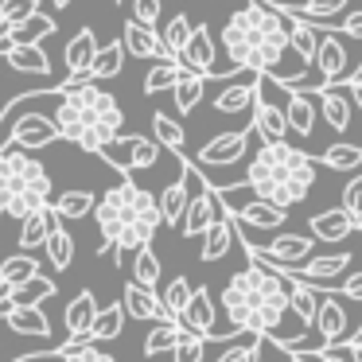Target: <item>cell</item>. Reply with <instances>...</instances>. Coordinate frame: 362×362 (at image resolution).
<instances>
[{
    "label": "cell",
    "instance_id": "obj_22",
    "mask_svg": "<svg viewBox=\"0 0 362 362\" xmlns=\"http://www.w3.org/2000/svg\"><path fill=\"white\" fill-rule=\"evenodd\" d=\"M55 226H59L55 206H40V211L24 214V218H20V250H28V253H32V250H43Z\"/></svg>",
    "mask_w": 362,
    "mask_h": 362
},
{
    "label": "cell",
    "instance_id": "obj_9",
    "mask_svg": "<svg viewBox=\"0 0 362 362\" xmlns=\"http://www.w3.org/2000/svg\"><path fill=\"white\" fill-rule=\"evenodd\" d=\"M175 63L187 66V71L206 74V78H230V74H238V71H230V66H218V51H214V40H211V28L206 24H199L195 32H191V40L183 43V51L175 55Z\"/></svg>",
    "mask_w": 362,
    "mask_h": 362
},
{
    "label": "cell",
    "instance_id": "obj_45",
    "mask_svg": "<svg viewBox=\"0 0 362 362\" xmlns=\"http://www.w3.org/2000/svg\"><path fill=\"white\" fill-rule=\"evenodd\" d=\"M206 343H211V339L195 335V331H180V339H175V346H172V362H203Z\"/></svg>",
    "mask_w": 362,
    "mask_h": 362
},
{
    "label": "cell",
    "instance_id": "obj_48",
    "mask_svg": "<svg viewBox=\"0 0 362 362\" xmlns=\"http://www.w3.org/2000/svg\"><path fill=\"white\" fill-rule=\"evenodd\" d=\"M55 351V362H117L113 354L98 351L94 343H82V346H71V351H63V346H51Z\"/></svg>",
    "mask_w": 362,
    "mask_h": 362
},
{
    "label": "cell",
    "instance_id": "obj_11",
    "mask_svg": "<svg viewBox=\"0 0 362 362\" xmlns=\"http://www.w3.org/2000/svg\"><path fill=\"white\" fill-rule=\"evenodd\" d=\"M315 66H320V74H323V86H335V82L351 78V55H346V47H343V40H339L335 28H320Z\"/></svg>",
    "mask_w": 362,
    "mask_h": 362
},
{
    "label": "cell",
    "instance_id": "obj_3",
    "mask_svg": "<svg viewBox=\"0 0 362 362\" xmlns=\"http://www.w3.org/2000/svg\"><path fill=\"white\" fill-rule=\"evenodd\" d=\"M59 136L71 144H78L82 152H102L105 144H113L125 129V110L121 102L102 90L98 82H78L66 78L59 86L55 110H51Z\"/></svg>",
    "mask_w": 362,
    "mask_h": 362
},
{
    "label": "cell",
    "instance_id": "obj_44",
    "mask_svg": "<svg viewBox=\"0 0 362 362\" xmlns=\"http://www.w3.org/2000/svg\"><path fill=\"white\" fill-rule=\"evenodd\" d=\"M191 292H195V288H191L187 276H172V281H168V288L160 292V300H164V308H168V315H172V320H180V312L187 308Z\"/></svg>",
    "mask_w": 362,
    "mask_h": 362
},
{
    "label": "cell",
    "instance_id": "obj_12",
    "mask_svg": "<svg viewBox=\"0 0 362 362\" xmlns=\"http://www.w3.org/2000/svg\"><path fill=\"white\" fill-rule=\"evenodd\" d=\"M315 335L320 343L312 351H323V346H339L346 335H351V312L331 296V288H323V300H320V312H315Z\"/></svg>",
    "mask_w": 362,
    "mask_h": 362
},
{
    "label": "cell",
    "instance_id": "obj_7",
    "mask_svg": "<svg viewBox=\"0 0 362 362\" xmlns=\"http://www.w3.org/2000/svg\"><path fill=\"white\" fill-rule=\"evenodd\" d=\"M98 156L105 160L110 168H117L121 175L136 172V168H152L160 160V141L156 136H125L121 133L113 144H105Z\"/></svg>",
    "mask_w": 362,
    "mask_h": 362
},
{
    "label": "cell",
    "instance_id": "obj_56",
    "mask_svg": "<svg viewBox=\"0 0 362 362\" xmlns=\"http://www.w3.org/2000/svg\"><path fill=\"white\" fill-rule=\"evenodd\" d=\"M315 354V362H351V354H339L335 346H323V351H308Z\"/></svg>",
    "mask_w": 362,
    "mask_h": 362
},
{
    "label": "cell",
    "instance_id": "obj_54",
    "mask_svg": "<svg viewBox=\"0 0 362 362\" xmlns=\"http://www.w3.org/2000/svg\"><path fill=\"white\" fill-rule=\"evenodd\" d=\"M12 304H16V284H8V281H0V320L12 312Z\"/></svg>",
    "mask_w": 362,
    "mask_h": 362
},
{
    "label": "cell",
    "instance_id": "obj_18",
    "mask_svg": "<svg viewBox=\"0 0 362 362\" xmlns=\"http://www.w3.org/2000/svg\"><path fill=\"white\" fill-rule=\"evenodd\" d=\"M180 323H183V331H195L203 339H218V331H214V296L206 284L191 292L187 308L180 312Z\"/></svg>",
    "mask_w": 362,
    "mask_h": 362
},
{
    "label": "cell",
    "instance_id": "obj_34",
    "mask_svg": "<svg viewBox=\"0 0 362 362\" xmlns=\"http://www.w3.org/2000/svg\"><path fill=\"white\" fill-rule=\"evenodd\" d=\"M320 164L331 168V172H358L362 168V144H327V148L320 152Z\"/></svg>",
    "mask_w": 362,
    "mask_h": 362
},
{
    "label": "cell",
    "instance_id": "obj_31",
    "mask_svg": "<svg viewBox=\"0 0 362 362\" xmlns=\"http://www.w3.org/2000/svg\"><path fill=\"white\" fill-rule=\"evenodd\" d=\"M51 206H55V214L63 222H74V218L94 214L98 199H94V191H86V187H71V191H63L59 199H51Z\"/></svg>",
    "mask_w": 362,
    "mask_h": 362
},
{
    "label": "cell",
    "instance_id": "obj_33",
    "mask_svg": "<svg viewBox=\"0 0 362 362\" xmlns=\"http://www.w3.org/2000/svg\"><path fill=\"white\" fill-rule=\"evenodd\" d=\"M121 66H125V40H113V43H105V47H98L94 63H90V82L117 78Z\"/></svg>",
    "mask_w": 362,
    "mask_h": 362
},
{
    "label": "cell",
    "instance_id": "obj_43",
    "mask_svg": "<svg viewBox=\"0 0 362 362\" xmlns=\"http://www.w3.org/2000/svg\"><path fill=\"white\" fill-rule=\"evenodd\" d=\"M12 32H16V43H43L47 35H55V20L35 12V16H28L24 24H16Z\"/></svg>",
    "mask_w": 362,
    "mask_h": 362
},
{
    "label": "cell",
    "instance_id": "obj_2",
    "mask_svg": "<svg viewBox=\"0 0 362 362\" xmlns=\"http://www.w3.org/2000/svg\"><path fill=\"white\" fill-rule=\"evenodd\" d=\"M218 300H222V312L230 315V323L238 331L281 339V323L292 312V284L276 269L250 261L242 273H234L222 284Z\"/></svg>",
    "mask_w": 362,
    "mask_h": 362
},
{
    "label": "cell",
    "instance_id": "obj_47",
    "mask_svg": "<svg viewBox=\"0 0 362 362\" xmlns=\"http://www.w3.org/2000/svg\"><path fill=\"white\" fill-rule=\"evenodd\" d=\"M47 296H55V281H47L43 273H35L32 281L16 284V300H20V304H43Z\"/></svg>",
    "mask_w": 362,
    "mask_h": 362
},
{
    "label": "cell",
    "instance_id": "obj_41",
    "mask_svg": "<svg viewBox=\"0 0 362 362\" xmlns=\"http://www.w3.org/2000/svg\"><path fill=\"white\" fill-rule=\"evenodd\" d=\"M47 261H51V269H59L63 273L66 265L74 261V238H71V230H63V226H55L51 230V238H47Z\"/></svg>",
    "mask_w": 362,
    "mask_h": 362
},
{
    "label": "cell",
    "instance_id": "obj_4",
    "mask_svg": "<svg viewBox=\"0 0 362 362\" xmlns=\"http://www.w3.org/2000/svg\"><path fill=\"white\" fill-rule=\"evenodd\" d=\"M94 222H98V234H102V250L98 253H113L117 261H125L129 250L136 253L141 245H152L164 218H160V199L125 175L117 187H110L98 199Z\"/></svg>",
    "mask_w": 362,
    "mask_h": 362
},
{
    "label": "cell",
    "instance_id": "obj_36",
    "mask_svg": "<svg viewBox=\"0 0 362 362\" xmlns=\"http://www.w3.org/2000/svg\"><path fill=\"white\" fill-rule=\"evenodd\" d=\"M183 323L180 320H156V327L144 335V354L148 358H156V354H168L175 346V339H180Z\"/></svg>",
    "mask_w": 362,
    "mask_h": 362
},
{
    "label": "cell",
    "instance_id": "obj_52",
    "mask_svg": "<svg viewBox=\"0 0 362 362\" xmlns=\"http://www.w3.org/2000/svg\"><path fill=\"white\" fill-rule=\"evenodd\" d=\"M339 296L354 300V304H362V273H351L346 281H339Z\"/></svg>",
    "mask_w": 362,
    "mask_h": 362
},
{
    "label": "cell",
    "instance_id": "obj_20",
    "mask_svg": "<svg viewBox=\"0 0 362 362\" xmlns=\"http://www.w3.org/2000/svg\"><path fill=\"white\" fill-rule=\"evenodd\" d=\"M308 226H312V238L315 242H346V238L354 234V218L343 211V206H327V211L312 214L308 218Z\"/></svg>",
    "mask_w": 362,
    "mask_h": 362
},
{
    "label": "cell",
    "instance_id": "obj_53",
    "mask_svg": "<svg viewBox=\"0 0 362 362\" xmlns=\"http://www.w3.org/2000/svg\"><path fill=\"white\" fill-rule=\"evenodd\" d=\"M335 32H343V35H351V40H362V8L358 12H351V16L343 20V24L335 28Z\"/></svg>",
    "mask_w": 362,
    "mask_h": 362
},
{
    "label": "cell",
    "instance_id": "obj_42",
    "mask_svg": "<svg viewBox=\"0 0 362 362\" xmlns=\"http://www.w3.org/2000/svg\"><path fill=\"white\" fill-rule=\"evenodd\" d=\"M191 32H195V24H191V20L183 16V12H180V16H172V20H168V24H164V32H160V40H164L168 55H172V59L180 55V51H183V43L191 40Z\"/></svg>",
    "mask_w": 362,
    "mask_h": 362
},
{
    "label": "cell",
    "instance_id": "obj_32",
    "mask_svg": "<svg viewBox=\"0 0 362 362\" xmlns=\"http://www.w3.org/2000/svg\"><path fill=\"white\" fill-rule=\"evenodd\" d=\"M292 284V312H296L300 327H315V312H320V300H323V288L308 281H288Z\"/></svg>",
    "mask_w": 362,
    "mask_h": 362
},
{
    "label": "cell",
    "instance_id": "obj_24",
    "mask_svg": "<svg viewBox=\"0 0 362 362\" xmlns=\"http://www.w3.org/2000/svg\"><path fill=\"white\" fill-rule=\"evenodd\" d=\"M4 323H8L16 335H35V339H51V323L47 315H43L40 304H12V312L4 315Z\"/></svg>",
    "mask_w": 362,
    "mask_h": 362
},
{
    "label": "cell",
    "instance_id": "obj_50",
    "mask_svg": "<svg viewBox=\"0 0 362 362\" xmlns=\"http://www.w3.org/2000/svg\"><path fill=\"white\" fill-rule=\"evenodd\" d=\"M339 206H343V211L354 218V226L362 230V172L354 175V180L343 183V203H339Z\"/></svg>",
    "mask_w": 362,
    "mask_h": 362
},
{
    "label": "cell",
    "instance_id": "obj_40",
    "mask_svg": "<svg viewBox=\"0 0 362 362\" xmlns=\"http://www.w3.org/2000/svg\"><path fill=\"white\" fill-rule=\"evenodd\" d=\"M35 273H40L35 253H12V257L0 261V281H8V284H24V281H32Z\"/></svg>",
    "mask_w": 362,
    "mask_h": 362
},
{
    "label": "cell",
    "instance_id": "obj_59",
    "mask_svg": "<svg viewBox=\"0 0 362 362\" xmlns=\"http://www.w3.org/2000/svg\"><path fill=\"white\" fill-rule=\"evenodd\" d=\"M284 362H312L308 351H284Z\"/></svg>",
    "mask_w": 362,
    "mask_h": 362
},
{
    "label": "cell",
    "instance_id": "obj_37",
    "mask_svg": "<svg viewBox=\"0 0 362 362\" xmlns=\"http://www.w3.org/2000/svg\"><path fill=\"white\" fill-rule=\"evenodd\" d=\"M175 78H180V63H175V59H156L152 71L144 74V94H148V98L168 94V90L175 86Z\"/></svg>",
    "mask_w": 362,
    "mask_h": 362
},
{
    "label": "cell",
    "instance_id": "obj_23",
    "mask_svg": "<svg viewBox=\"0 0 362 362\" xmlns=\"http://www.w3.org/2000/svg\"><path fill=\"white\" fill-rule=\"evenodd\" d=\"M121 304H125V315H133V320H172L164 300L156 296V288H144V284H136V281L125 284Z\"/></svg>",
    "mask_w": 362,
    "mask_h": 362
},
{
    "label": "cell",
    "instance_id": "obj_57",
    "mask_svg": "<svg viewBox=\"0 0 362 362\" xmlns=\"http://www.w3.org/2000/svg\"><path fill=\"white\" fill-rule=\"evenodd\" d=\"M339 346H346V354H351V362H362V335H346Z\"/></svg>",
    "mask_w": 362,
    "mask_h": 362
},
{
    "label": "cell",
    "instance_id": "obj_25",
    "mask_svg": "<svg viewBox=\"0 0 362 362\" xmlns=\"http://www.w3.org/2000/svg\"><path fill=\"white\" fill-rule=\"evenodd\" d=\"M284 117H288V129L296 136H312L315 129V105L308 98L304 86H288V105H284Z\"/></svg>",
    "mask_w": 362,
    "mask_h": 362
},
{
    "label": "cell",
    "instance_id": "obj_15",
    "mask_svg": "<svg viewBox=\"0 0 362 362\" xmlns=\"http://www.w3.org/2000/svg\"><path fill=\"white\" fill-rule=\"evenodd\" d=\"M308 94H320V113L327 121V129L335 133H346L351 129V117H354V98L346 86H320V90H308Z\"/></svg>",
    "mask_w": 362,
    "mask_h": 362
},
{
    "label": "cell",
    "instance_id": "obj_46",
    "mask_svg": "<svg viewBox=\"0 0 362 362\" xmlns=\"http://www.w3.org/2000/svg\"><path fill=\"white\" fill-rule=\"evenodd\" d=\"M214 362H257V335H253V331L234 335V339H230V346Z\"/></svg>",
    "mask_w": 362,
    "mask_h": 362
},
{
    "label": "cell",
    "instance_id": "obj_35",
    "mask_svg": "<svg viewBox=\"0 0 362 362\" xmlns=\"http://www.w3.org/2000/svg\"><path fill=\"white\" fill-rule=\"evenodd\" d=\"M125 331V304H110V308H98L94 315V327H90V339L94 343H110Z\"/></svg>",
    "mask_w": 362,
    "mask_h": 362
},
{
    "label": "cell",
    "instance_id": "obj_61",
    "mask_svg": "<svg viewBox=\"0 0 362 362\" xmlns=\"http://www.w3.org/2000/svg\"><path fill=\"white\" fill-rule=\"evenodd\" d=\"M121 4H125V0H121Z\"/></svg>",
    "mask_w": 362,
    "mask_h": 362
},
{
    "label": "cell",
    "instance_id": "obj_55",
    "mask_svg": "<svg viewBox=\"0 0 362 362\" xmlns=\"http://www.w3.org/2000/svg\"><path fill=\"white\" fill-rule=\"evenodd\" d=\"M12 47H16V32H12V24H4V20H0V59H8Z\"/></svg>",
    "mask_w": 362,
    "mask_h": 362
},
{
    "label": "cell",
    "instance_id": "obj_17",
    "mask_svg": "<svg viewBox=\"0 0 362 362\" xmlns=\"http://www.w3.org/2000/svg\"><path fill=\"white\" fill-rule=\"evenodd\" d=\"M156 199H160V218H164L168 226H180L183 211H187V199H191V160L187 156H183V164H180V180H172Z\"/></svg>",
    "mask_w": 362,
    "mask_h": 362
},
{
    "label": "cell",
    "instance_id": "obj_21",
    "mask_svg": "<svg viewBox=\"0 0 362 362\" xmlns=\"http://www.w3.org/2000/svg\"><path fill=\"white\" fill-rule=\"evenodd\" d=\"M121 40H125V51L136 55V59H172L168 47H164V40H160V32L148 28V24H141V20H129Z\"/></svg>",
    "mask_w": 362,
    "mask_h": 362
},
{
    "label": "cell",
    "instance_id": "obj_6",
    "mask_svg": "<svg viewBox=\"0 0 362 362\" xmlns=\"http://www.w3.org/2000/svg\"><path fill=\"white\" fill-rule=\"evenodd\" d=\"M51 175L40 156L20 144H0V214L24 218V214L51 206Z\"/></svg>",
    "mask_w": 362,
    "mask_h": 362
},
{
    "label": "cell",
    "instance_id": "obj_1",
    "mask_svg": "<svg viewBox=\"0 0 362 362\" xmlns=\"http://www.w3.org/2000/svg\"><path fill=\"white\" fill-rule=\"evenodd\" d=\"M222 47H226L230 66L238 71H257L269 74L276 86H304V63H288V20L276 8L250 0L238 8L222 28Z\"/></svg>",
    "mask_w": 362,
    "mask_h": 362
},
{
    "label": "cell",
    "instance_id": "obj_58",
    "mask_svg": "<svg viewBox=\"0 0 362 362\" xmlns=\"http://www.w3.org/2000/svg\"><path fill=\"white\" fill-rule=\"evenodd\" d=\"M346 90H351L354 105H358V110H362V74H351V78H346Z\"/></svg>",
    "mask_w": 362,
    "mask_h": 362
},
{
    "label": "cell",
    "instance_id": "obj_28",
    "mask_svg": "<svg viewBox=\"0 0 362 362\" xmlns=\"http://www.w3.org/2000/svg\"><path fill=\"white\" fill-rule=\"evenodd\" d=\"M94 315H98V300H94V292H90V288H82L78 296L66 304V315H63L66 335H90V327H94Z\"/></svg>",
    "mask_w": 362,
    "mask_h": 362
},
{
    "label": "cell",
    "instance_id": "obj_5",
    "mask_svg": "<svg viewBox=\"0 0 362 362\" xmlns=\"http://www.w3.org/2000/svg\"><path fill=\"white\" fill-rule=\"evenodd\" d=\"M245 187L257 199H269V203L292 211L312 195L315 160L288 141H261V148L253 152L250 168H245Z\"/></svg>",
    "mask_w": 362,
    "mask_h": 362
},
{
    "label": "cell",
    "instance_id": "obj_29",
    "mask_svg": "<svg viewBox=\"0 0 362 362\" xmlns=\"http://www.w3.org/2000/svg\"><path fill=\"white\" fill-rule=\"evenodd\" d=\"M288 47H292V55L300 59V63H315V47H320V28L312 24V20H300V16H292L288 20Z\"/></svg>",
    "mask_w": 362,
    "mask_h": 362
},
{
    "label": "cell",
    "instance_id": "obj_16",
    "mask_svg": "<svg viewBox=\"0 0 362 362\" xmlns=\"http://www.w3.org/2000/svg\"><path fill=\"white\" fill-rule=\"evenodd\" d=\"M230 214H238V222L242 226H253V230H281L284 222H288V211L276 203H269V199H250V203H226Z\"/></svg>",
    "mask_w": 362,
    "mask_h": 362
},
{
    "label": "cell",
    "instance_id": "obj_30",
    "mask_svg": "<svg viewBox=\"0 0 362 362\" xmlns=\"http://www.w3.org/2000/svg\"><path fill=\"white\" fill-rule=\"evenodd\" d=\"M203 90H206V74L199 71H187V66H180V78H175L172 86V98H175V110L187 117L191 110H195L199 102H203Z\"/></svg>",
    "mask_w": 362,
    "mask_h": 362
},
{
    "label": "cell",
    "instance_id": "obj_26",
    "mask_svg": "<svg viewBox=\"0 0 362 362\" xmlns=\"http://www.w3.org/2000/svg\"><path fill=\"white\" fill-rule=\"evenodd\" d=\"M230 245H234V222H230V211H226V214H218V218L206 226L199 257H203V261H222L230 253Z\"/></svg>",
    "mask_w": 362,
    "mask_h": 362
},
{
    "label": "cell",
    "instance_id": "obj_8",
    "mask_svg": "<svg viewBox=\"0 0 362 362\" xmlns=\"http://www.w3.org/2000/svg\"><path fill=\"white\" fill-rule=\"evenodd\" d=\"M4 110L12 113V136H8L12 144L35 152V148H47V144L59 141V129H55V121H51L47 113H35V110L32 113H20V102L4 105Z\"/></svg>",
    "mask_w": 362,
    "mask_h": 362
},
{
    "label": "cell",
    "instance_id": "obj_10",
    "mask_svg": "<svg viewBox=\"0 0 362 362\" xmlns=\"http://www.w3.org/2000/svg\"><path fill=\"white\" fill-rule=\"evenodd\" d=\"M250 133H253V125L211 136V141L195 152V164L199 168H230V164H238L242 156H250Z\"/></svg>",
    "mask_w": 362,
    "mask_h": 362
},
{
    "label": "cell",
    "instance_id": "obj_49",
    "mask_svg": "<svg viewBox=\"0 0 362 362\" xmlns=\"http://www.w3.org/2000/svg\"><path fill=\"white\" fill-rule=\"evenodd\" d=\"M40 12V0H0V20L4 24H24L28 16H35Z\"/></svg>",
    "mask_w": 362,
    "mask_h": 362
},
{
    "label": "cell",
    "instance_id": "obj_13",
    "mask_svg": "<svg viewBox=\"0 0 362 362\" xmlns=\"http://www.w3.org/2000/svg\"><path fill=\"white\" fill-rule=\"evenodd\" d=\"M253 133H257L261 141H284V136L292 133L284 110L265 94V86H261V82H257V98H253Z\"/></svg>",
    "mask_w": 362,
    "mask_h": 362
},
{
    "label": "cell",
    "instance_id": "obj_19",
    "mask_svg": "<svg viewBox=\"0 0 362 362\" xmlns=\"http://www.w3.org/2000/svg\"><path fill=\"white\" fill-rule=\"evenodd\" d=\"M98 55V35L94 28H82L63 51V63H66V78H78V82H90V63Z\"/></svg>",
    "mask_w": 362,
    "mask_h": 362
},
{
    "label": "cell",
    "instance_id": "obj_39",
    "mask_svg": "<svg viewBox=\"0 0 362 362\" xmlns=\"http://www.w3.org/2000/svg\"><path fill=\"white\" fill-rule=\"evenodd\" d=\"M152 136L160 141V148H172V152H183V144H187L183 125L168 113H152Z\"/></svg>",
    "mask_w": 362,
    "mask_h": 362
},
{
    "label": "cell",
    "instance_id": "obj_14",
    "mask_svg": "<svg viewBox=\"0 0 362 362\" xmlns=\"http://www.w3.org/2000/svg\"><path fill=\"white\" fill-rule=\"evenodd\" d=\"M257 71H238V82H226V86L214 94V113H245L253 110V98H257Z\"/></svg>",
    "mask_w": 362,
    "mask_h": 362
},
{
    "label": "cell",
    "instance_id": "obj_60",
    "mask_svg": "<svg viewBox=\"0 0 362 362\" xmlns=\"http://www.w3.org/2000/svg\"><path fill=\"white\" fill-rule=\"evenodd\" d=\"M51 4H55L59 12H66V8H71V4H74V0H51Z\"/></svg>",
    "mask_w": 362,
    "mask_h": 362
},
{
    "label": "cell",
    "instance_id": "obj_27",
    "mask_svg": "<svg viewBox=\"0 0 362 362\" xmlns=\"http://www.w3.org/2000/svg\"><path fill=\"white\" fill-rule=\"evenodd\" d=\"M4 63H8L16 74H35V78H47V74H51V59L43 55L40 43H16Z\"/></svg>",
    "mask_w": 362,
    "mask_h": 362
},
{
    "label": "cell",
    "instance_id": "obj_51",
    "mask_svg": "<svg viewBox=\"0 0 362 362\" xmlns=\"http://www.w3.org/2000/svg\"><path fill=\"white\" fill-rule=\"evenodd\" d=\"M133 4V20H141V24H148V28H156L160 24V0H129Z\"/></svg>",
    "mask_w": 362,
    "mask_h": 362
},
{
    "label": "cell",
    "instance_id": "obj_38",
    "mask_svg": "<svg viewBox=\"0 0 362 362\" xmlns=\"http://www.w3.org/2000/svg\"><path fill=\"white\" fill-rule=\"evenodd\" d=\"M160 276H164V265H160L156 250H152V245H141V250L133 253V281L144 284V288H156Z\"/></svg>",
    "mask_w": 362,
    "mask_h": 362
}]
</instances>
